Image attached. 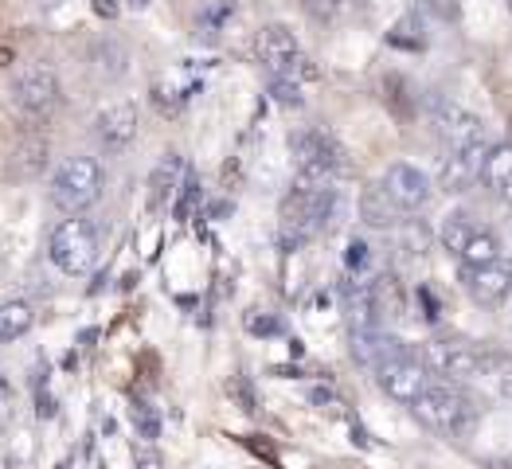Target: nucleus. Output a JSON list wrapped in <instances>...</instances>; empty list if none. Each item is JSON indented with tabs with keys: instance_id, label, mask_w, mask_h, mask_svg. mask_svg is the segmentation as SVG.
<instances>
[{
	"instance_id": "obj_1",
	"label": "nucleus",
	"mask_w": 512,
	"mask_h": 469,
	"mask_svg": "<svg viewBox=\"0 0 512 469\" xmlns=\"http://www.w3.org/2000/svg\"><path fill=\"white\" fill-rule=\"evenodd\" d=\"M341 208V196L333 184L313 188V184H294L282 200V247L294 251L301 243H309L313 235H321L333 215Z\"/></svg>"
},
{
	"instance_id": "obj_2",
	"label": "nucleus",
	"mask_w": 512,
	"mask_h": 469,
	"mask_svg": "<svg viewBox=\"0 0 512 469\" xmlns=\"http://www.w3.org/2000/svg\"><path fill=\"white\" fill-rule=\"evenodd\" d=\"M411 415H415L427 430L462 438V434H470L473 423H477V403L462 391V384L430 380L427 391L411 403Z\"/></svg>"
},
{
	"instance_id": "obj_3",
	"label": "nucleus",
	"mask_w": 512,
	"mask_h": 469,
	"mask_svg": "<svg viewBox=\"0 0 512 469\" xmlns=\"http://www.w3.org/2000/svg\"><path fill=\"white\" fill-rule=\"evenodd\" d=\"M102 188H106V172L98 157L75 153L51 176V204L63 215H83L102 200Z\"/></svg>"
},
{
	"instance_id": "obj_4",
	"label": "nucleus",
	"mask_w": 512,
	"mask_h": 469,
	"mask_svg": "<svg viewBox=\"0 0 512 469\" xmlns=\"http://www.w3.org/2000/svg\"><path fill=\"white\" fill-rule=\"evenodd\" d=\"M98 247H102L98 227H94L90 219H83V215L59 219V223L51 227V235H47V258H51L63 274H71V278H83V274L94 270Z\"/></svg>"
},
{
	"instance_id": "obj_5",
	"label": "nucleus",
	"mask_w": 512,
	"mask_h": 469,
	"mask_svg": "<svg viewBox=\"0 0 512 469\" xmlns=\"http://www.w3.org/2000/svg\"><path fill=\"white\" fill-rule=\"evenodd\" d=\"M290 153H294L298 184L325 188V184H333V176L344 169V149L329 129H298V133L290 137Z\"/></svg>"
},
{
	"instance_id": "obj_6",
	"label": "nucleus",
	"mask_w": 512,
	"mask_h": 469,
	"mask_svg": "<svg viewBox=\"0 0 512 469\" xmlns=\"http://www.w3.org/2000/svg\"><path fill=\"white\" fill-rule=\"evenodd\" d=\"M255 55L258 63L270 71V79H317L313 59H305L298 36L286 24H262L255 36Z\"/></svg>"
},
{
	"instance_id": "obj_7",
	"label": "nucleus",
	"mask_w": 512,
	"mask_h": 469,
	"mask_svg": "<svg viewBox=\"0 0 512 469\" xmlns=\"http://www.w3.org/2000/svg\"><path fill=\"white\" fill-rule=\"evenodd\" d=\"M430 376H442L450 384H473V380H489L493 372V360L489 352H477L470 344H458V341H430L423 344V356Z\"/></svg>"
},
{
	"instance_id": "obj_8",
	"label": "nucleus",
	"mask_w": 512,
	"mask_h": 469,
	"mask_svg": "<svg viewBox=\"0 0 512 469\" xmlns=\"http://www.w3.org/2000/svg\"><path fill=\"white\" fill-rule=\"evenodd\" d=\"M430 126L442 137L446 149H481V145H489L485 141V122L473 110L450 102V98H434L430 102Z\"/></svg>"
},
{
	"instance_id": "obj_9",
	"label": "nucleus",
	"mask_w": 512,
	"mask_h": 469,
	"mask_svg": "<svg viewBox=\"0 0 512 469\" xmlns=\"http://www.w3.org/2000/svg\"><path fill=\"white\" fill-rule=\"evenodd\" d=\"M59 94H63L59 75H55L51 67H43V63L24 67V71L12 79V102H16V110L28 114V118H47V114L59 106Z\"/></svg>"
},
{
	"instance_id": "obj_10",
	"label": "nucleus",
	"mask_w": 512,
	"mask_h": 469,
	"mask_svg": "<svg viewBox=\"0 0 512 469\" xmlns=\"http://www.w3.org/2000/svg\"><path fill=\"white\" fill-rule=\"evenodd\" d=\"M376 380L384 387L387 399H395V403H403V407H411L430 384V372L423 360H415V356H395V360H387L376 368Z\"/></svg>"
},
{
	"instance_id": "obj_11",
	"label": "nucleus",
	"mask_w": 512,
	"mask_h": 469,
	"mask_svg": "<svg viewBox=\"0 0 512 469\" xmlns=\"http://www.w3.org/2000/svg\"><path fill=\"white\" fill-rule=\"evenodd\" d=\"M380 184H384L387 196L395 200L399 212H423V208L430 204V196H434V180H430L419 165H407V161L387 165Z\"/></svg>"
},
{
	"instance_id": "obj_12",
	"label": "nucleus",
	"mask_w": 512,
	"mask_h": 469,
	"mask_svg": "<svg viewBox=\"0 0 512 469\" xmlns=\"http://www.w3.org/2000/svg\"><path fill=\"white\" fill-rule=\"evenodd\" d=\"M493 145H481V149H446L442 165L434 172V188L446 192V196H462L470 192L473 184L481 180V165H485V153Z\"/></svg>"
},
{
	"instance_id": "obj_13",
	"label": "nucleus",
	"mask_w": 512,
	"mask_h": 469,
	"mask_svg": "<svg viewBox=\"0 0 512 469\" xmlns=\"http://www.w3.org/2000/svg\"><path fill=\"white\" fill-rule=\"evenodd\" d=\"M90 133L110 153L126 149L129 141L137 137V106L133 102H110V106H102L94 114V122H90Z\"/></svg>"
},
{
	"instance_id": "obj_14",
	"label": "nucleus",
	"mask_w": 512,
	"mask_h": 469,
	"mask_svg": "<svg viewBox=\"0 0 512 469\" xmlns=\"http://www.w3.org/2000/svg\"><path fill=\"white\" fill-rule=\"evenodd\" d=\"M462 286H466V294H470L477 305H485V309H493V305H501L505 298H512V262H493V266H462Z\"/></svg>"
},
{
	"instance_id": "obj_15",
	"label": "nucleus",
	"mask_w": 512,
	"mask_h": 469,
	"mask_svg": "<svg viewBox=\"0 0 512 469\" xmlns=\"http://www.w3.org/2000/svg\"><path fill=\"white\" fill-rule=\"evenodd\" d=\"M180 184H184V161H180V153H165L157 161V169L149 172V208L153 212L165 208Z\"/></svg>"
},
{
	"instance_id": "obj_16",
	"label": "nucleus",
	"mask_w": 512,
	"mask_h": 469,
	"mask_svg": "<svg viewBox=\"0 0 512 469\" xmlns=\"http://www.w3.org/2000/svg\"><path fill=\"white\" fill-rule=\"evenodd\" d=\"M399 208H395V200L384 192V184H364V192H360V219L368 223V227H380V231H391V227H399Z\"/></svg>"
},
{
	"instance_id": "obj_17",
	"label": "nucleus",
	"mask_w": 512,
	"mask_h": 469,
	"mask_svg": "<svg viewBox=\"0 0 512 469\" xmlns=\"http://www.w3.org/2000/svg\"><path fill=\"white\" fill-rule=\"evenodd\" d=\"M509 180H512V141H501V145H493V149L485 153V165H481V184H485L489 192L505 196Z\"/></svg>"
},
{
	"instance_id": "obj_18",
	"label": "nucleus",
	"mask_w": 512,
	"mask_h": 469,
	"mask_svg": "<svg viewBox=\"0 0 512 469\" xmlns=\"http://www.w3.org/2000/svg\"><path fill=\"white\" fill-rule=\"evenodd\" d=\"M372 298H376V313L380 321H395L407 313V294H403V282L395 274H380L372 278Z\"/></svg>"
},
{
	"instance_id": "obj_19",
	"label": "nucleus",
	"mask_w": 512,
	"mask_h": 469,
	"mask_svg": "<svg viewBox=\"0 0 512 469\" xmlns=\"http://www.w3.org/2000/svg\"><path fill=\"white\" fill-rule=\"evenodd\" d=\"M32 325H36L32 301H0V344L20 341Z\"/></svg>"
},
{
	"instance_id": "obj_20",
	"label": "nucleus",
	"mask_w": 512,
	"mask_h": 469,
	"mask_svg": "<svg viewBox=\"0 0 512 469\" xmlns=\"http://www.w3.org/2000/svg\"><path fill=\"white\" fill-rule=\"evenodd\" d=\"M458 258H462V266H470V270L493 266V262H501V239H497L489 227H477L470 235V243H466V251Z\"/></svg>"
},
{
	"instance_id": "obj_21",
	"label": "nucleus",
	"mask_w": 512,
	"mask_h": 469,
	"mask_svg": "<svg viewBox=\"0 0 512 469\" xmlns=\"http://www.w3.org/2000/svg\"><path fill=\"white\" fill-rule=\"evenodd\" d=\"M473 231H477V227L470 223V215H466V212H450V215H442V227H438V243H442L446 251L462 255V251H466V243H470Z\"/></svg>"
},
{
	"instance_id": "obj_22",
	"label": "nucleus",
	"mask_w": 512,
	"mask_h": 469,
	"mask_svg": "<svg viewBox=\"0 0 512 469\" xmlns=\"http://www.w3.org/2000/svg\"><path fill=\"white\" fill-rule=\"evenodd\" d=\"M301 8H305V16H309V20H317V24L333 28V24L348 20L352 0H301Z\"/></svg>"
},
{
	"instance_id": "obj_23",
	"label": "nucleus",
	"mask_w": 512,
	"mask_h": 469,
	"mask_svg": "<svg viewBox=\"0 0 512 469\" xmlns=\"http://www.w3.org/2000/svg\"><path fill=\"white\" fill-rule=\"evenodd\" d=\"M384 98L395 110V118H411L415 114V98H411V83L403 75H387L384 79Z\"/></svg>"
},
{
	"instance_id": "obj_24",
	"label": "nucleus",
	"mask_w": 512,
	"mask_h": 469,
	"mask_svg": "<svg viewBox=\"0 0 512 469\" xmlns=\"http://www.w3.org/2000/svg\"><path fill=\"white\" fill-rule=\"evenodd\" d=\"M129 419H133V427H137V434L145 438V442H157L161 438V415H157V407H149V403H133L129 407Z\"/></svg>"
},
{
	"instance_id": "obj_25",
	"label": "nucleus",
	"mask_w": 512,
	"mask_h": 469,
	"mask_svg": "<svg viewBox=\"0 0 512 469\" xmlns=\"http://www.w3.org/2000/svg\"><path fill=\"white\" fill-rule=\"evenodd\" d=\"M415 28H419V32H423V24H419V12H407V16H403V20H399V24H395V28H391V32H387V40L395 43V47H407V51H419V47H423V36H415Z\"/></svg>"
},
{
	"instance_id": "obj_26",
	"label": "nucleus",
	"mask_w": 512,
	"mask_h": 469,
	"mask_svg": "<svg viewBox=\"0 0 512 469\" xmlns=\"http://www.w3.org/2000/svg\"><path fill=\"white\" fill-rule=\"evenodd\" d=\"M270 98H274L278 106H286V110H301V106H305L301 83H294V79H270Z\"/></svg>"
},
{
	"instance_id": "obj_27",
	"label": "nucleus",
	"mask_w": 512,
	"mask_h": 469,
	"mask_svg": "<svg viewBox=\"0 0 512 469\" xmlns=\"http://www.w3.org/2000/svg\"><path fill=\"white\" fill-rule=\"evenodd\" d=\"M368 262H372L368 243H364V239H352V243H348V251H344V266H348V274H364V270H368Z\"/></svg>"
},
{
	"instance_id": "obj_28",
	"label": "nucleus",
	"mask_w": 512,
	"mask_h": 469,
	"mask_svg": "<svg viewBox=\"0 0 512 469\" xmlns=\"http://www.w3.org/2000/svg\"><path fill=\"white\" fill-rule=\"evenodd\" d=\"M196 200H200V184H196V176H188V180L180 184V204H176V219H180V223L192 215Z\"/></svg>"
},
{
	"instance_id": "obj_29",
	"label": "nucleus",
	"mask_w": 512,
	"mask_h": 469,
	"mask_svg": "<svg viewBox=\"0 0 512 469\" xmlns=\"http://www.w3.org/2000/svg\"><path fill=\"white\" fill-rule=\"evenodd\" d=\"M227 391H231V395H235V399H239V407H243V411H258L255 387L247 384V380H243V376H235V380H231V384H227Z\"/></svg>"
},
{
	"instance_id": "obj_30",
	"label": "nucleus",
	"mask_w": 512,
	"mask_h": 469,
	"mask_svg": "<svg viewBox=\"0 0 512 469\" xmlns=\"http://www.w3.org/2000/svg\"><path fill=\"white\" fill-rule=\"evenodd\" d=\"M309 403H313V407H321V411H337V407H341V395H337V391H333V387H309Z\"/></svg>"
},
{
	"instance_id": "obj_31",
	"label": "nucleus",
	"mask_w": 512,
	"mask_h": 469,
	"mask_svg": "<svg viewBox=\"0 0 512 469\" xmlns=\"http://www.w3.org/2000/svg\"><path fill=\"white\" fill-rule=\"evenodd\" d=\"M403 235H407V243L415 247V255H427V243H430V231L423 227V223H403Z\"/></svg>"
},
{
	"instance_id": "obj_32",
	"label": "nucleus",
	"mask_w": 512,
	"mask_h": 469,
	"mask_svg": "<svg viewBox=\"0 0 512 469\" xmlns=\"http://www.w3.org/2000/svg\"><path fill=\"white\" fill-rule=\"evenodd\" d=\"M427 8L438 20H446V24H454L462 16V0H427Z\"/></svg>"
},
{
	"instance_id": "obj_33",
	"label": "nucleus",
	"mask_w": 512,
	"mask_h": 469,
	"mask_svg": "<svg viewBox=\"0 0 512 469\" xmlns=\"http://www.w3.org/2000/svg\"><path fill=\"white\" fill-rule=\"evenodd\" d=\"M137 469H161V454L153 450V442L137 446Z\"/></svg>"
},
{
	"instance_id": "obj_34",
	"label": "nucleus",
	"mask_w": 512,
	"mask_h": 469,
	"mask_svg": "<svg viewBox=\"0 0 512 469\" xmlns=\"http://www.w3.org/2000/svg\"><path fill=\"white\" fill-rule=\"evenodd\" d=\"M12 423V391H8V384L0 380V430Z\"/></svg>"
},
{
	"instance_id": "obj_35",
	"label": "nucleus",
	"mask_w": 512,
	"mask_h": 469,
	"mask_svg": "<svg viewBox=\"0 0 512 469\" xmlns=\"http://www.w3.org/2000/svg\"><path fill=\"white\" fill-rule=\"evenodd\" d=\"M94 8H98V16H106V20L118 16V4H114V0H94Z\"/></svg>"
},
{
	"instance_id": "obj_36",
	"label": "nucleus",
	"mask_w": 512,
	"mask_h": 469,
	"mask_svg": "<svg viewBox=\"0 0 512 469\" xmlns=\"http://www.w3.org/2000/svg\"><path fill=\"white\" fill-rule=\"evenodd\" d=\"M251 333H278V321H251Z\"/></svg>"
},
{
	"instance_id": "obj_37",
	"label": "nucleus",
	"mask_w": 512,
	"mask_h": 469,
	"mask_svg": "<svg viewBox=\"0 0 512 469\" xmlns=\"http://www.w3.org/2000/svg\"><path fill=\"white\" fill-rule=\"evenodd\" d=\"M505 200L512 204V180H509V188H505Z\"/></svg>"
},
{
	"instance_id": "obj_38",
	"label": "nucleus",
	"mask_w": 512,
	"mask_h": 469,
	"mask_svg": "<svg viewBox=\"0 0 512 469\" xmlns=\"http://www.w3.org/2000/svg\"><path fill=\"white\" fill-rule=\"evenodd\" d=\"M40 4H47V8H51V4H63V0H40Z\"/></svg>"
},
{
	"instance_id": "obj_39",
	"label": "nucleus",
	"mask_w": 512,
	"mask_h": 469,
	"mask_svg": "<svg viewBox=\"0 0 512 469\" xmlns=\"http://www.w3.org/2000/svg\"><path fill=\"white\" fill-rule=\"evenodd\" d=\"M509 12H512V0H509Z\"/></svg>"
}]
</instances>
